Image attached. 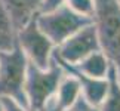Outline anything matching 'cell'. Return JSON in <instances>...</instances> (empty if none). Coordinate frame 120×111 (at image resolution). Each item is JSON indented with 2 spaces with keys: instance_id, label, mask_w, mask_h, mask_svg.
<instances>
[{
  "instance_id": "cell-1",
  "label": "cell",
  "mask_w": 120,
  "mask_h": 111,
  "mask_svg": "<svg viewBox=\"0 0 120 111\" xmlns=\"http://www.w3.org/2000/svg\"><path fill=\"white\" fill-rule=\"evenodd\" d=\"M94 22L99 50L114 67L120 80V6L117 0H95Z\"/></svg>"
},
{
  "instance_id": "cell-2",
  "label": "cell",
  "mask_w": 120,
  "mask_h": 111,
  "mask_svg": "<svg viewBox=\"0 0 120 111\" xmlns=\"http://www.w3.org/2000/svg\"><path fill=\"white\" fill-rule=\"evenodd\" d=\"M64 74L65 70L53 58V55L50 65L46 70H40L31 62L27 64L24 92L30 111H43L46 108L49 101L53 98Z\"/></svg>"
},
{
  "instance_id": "cell-3",
  "label": "cell",
  "mask_w": 120,
  "mask_h": 111,
  "mask_svg": "<svg viewBox=\"0 0 120 111\" xmlns=\"http://www.w3.org/2000/svg\"><path fill=\"white\" fill-rule=\"evenodd\" d=\"M36 24L56 48L76 31L92 24V19L77 15L62 4L50 12H40L36 16Z\"/></svg>"
},
{
  "instance_id": "cell-4",
  "label": "cell",
  "mask_w": 120,
  "mask_h": 111,
  "mask_svg": "<svg viewBox=\"0 0 120 111\" xmlns=\"http://www.w3.org/2000/svg\"><path fill=\"white\" fill-rule=\"evenodd\" d=\"M27 64L28 59L18 46L0 52V96H9L28 108L24 92Z\"/></svg>"
},
{
  "instance_id": "cell-5",
  "label": "cell",
  "mask_w": 120,
  "mask_h": 111,
  "mask_svg": "<svg viewBox=\"0 0 120 111\" xmlns=\"http://www.w3.org/2000/svg\"><path fill=\"white\" fill-rule=\"evenodd\" d=\"M36 16L16 31V46L22 50L28 62L40 70H46L52 61L55 44L40 31L36 24Z\"/></svg>"
},
{
  "instance_id": "cell-6",
  "label": "cell",
  "mask_w": 120,
  "mask_h": 111,
  "mask_svg": "<svg viewBox=\"0 0 120 111\" xmlns=\"http://www.w3.org/2000/svg\"><path fill=\"white\" fill-rule=\"evenodd\" d=\"M99 50L98 36L94 22L76 31L65 41H62L53 50V55L61 62L68 65H77L87 55Z\"/></svg>"
},
{
  "instance_id": "cell-7",
  "label": "cell",
  "mask_w": 120,
  "mask_h": 111,
  "mask_svg": "<svg viewBox=\"0 0 120 111\" xmlns=\"http://www.w3.org/2000/svg\"><path fill=\"white\" fill-rule=\"evenodd\" d=\"M53 58L61 64V67L65 70L67 73L73 74L77 81L80 85V92H82V98L86 101L87 104H90L92 107L98 108L99 104L102 102L104 96H105V92H107V87H108V81H107V77L105 78H92V77H86L83 76L82 73H79L77 70H74L71 65L68 64H64L61 62L59 59L53 55Z\"/></svg>"
},
{
  "instance_id": "cell-8",
  "label": "cell",
  "mask_w": 120,
  "mask_h": 111,
  "mask_svg": "<svg viewBox=\"0 0 120 111\" xmlns=\"http://www.w3.org/2000/svg\"><path fill=\"white\" fill-rule=\"evenodd\" d=\"M0 2L9 13V18L16 31L40 13L41 0H0Z\"/></svg>"
},
{
  "instance_id": "cell-9",
  "label": "cell",
  "mask_w": 120,
  "mask_h": 111,
  "mask_svg": "<svg viewBox=\"0 0 120 111\" xmlns=\"http://www.w3.org/2000/svg\"><path fill=\"white\" fill-rule=\"evenodd\" d=\"M110 65L108 59L105 58V55L101 50L87 55L86 58H83L77 65H71L74 70L82 73L86 77H92V78H105L108 74Z\"/></svg>"
},
{
  "instance_id": "cell-10",
  "label": "cell",
  "mask_w": 120,
  "mask_h": 111,
  "mask_svg": "<svg viewBox=\"0 0 120 111\" xmlns=\"http://www.w3.org/2000/svg\"><path fill=\"white\" fill-rule=\"evenodd\" d=\"M107 81L108 87L102 102L98 107V111H120V80L113 65H110Z\"/></svg>"
},
{
  "instance_id": "cell-11",
  "label": "cell",
  "mask_w": 120,
  "mask_h": 111,
  "mask_svg": "<svg viewBox=\"0 0 120 111\" xmlns=\"http://www.w3.org/2000/svg\"><path fill=\"white\" fill-rule=\"evenodd\" d=\"M16 48V30L9 13L0 2V52H9Z\"/></svg>"
},
{
  "instance_id": "cell-12",
  "label": "cell",
  "mask_w": 120,
  "mask_h": 111,
  "mask_svg": "<svg viewBox=\"0 0 120 111\" xmlns=\"http://www.w3.org/2000/svg\"><path fill=\"white\" fill-rule=\"evenodd\" d=\"M64 4L71 12L77 13L80 16L94 19L95 15V0H65Z\"/></svg>"
},
{
  "instance_id": "cell-13",
  "label": "cell",
  "mask_w": 120,
  "mask_h": 111,
  "mask_svg": "<svg viewBox=\"0 0 120 111\" xmlns=\"http://www.w3.org/2000/svg\"><path fill=\"white\" fill-rule=\"evenodd\" d=\"M0 108L2 111H30L25 105L19 104L9 96H0Z\"/></svg>"
},
{
  "instance_id": "cell-14",
  "label": "cell",
  "mask_w": 120,
  "mask_h": 111,
  "mask_svg": "<svg viewBox=\"0 0 120 111\" xmlns=\"http://www.w3.org/2000/svg\"><path fill=\"white\" fill-rule=\"evenodd\" d=\"M64 2H65V0H41L40 12H50V11H53V9L62 6Z\"/></svg>"
},
{
  "instance_id": "cell-15",
  "label": "cell",
  "mask_w": 120,
  "mask_h": 111,
  "mask_svg": "<svg viewBox=\"0 0 120 111\" xmlns=\"http://www.w3.org/2000/svg\"><path fill=\"white\" fill-rule=\"evenodd\" d=\"M117 3H119V6H120V0H117Z\"/></svg>"
},
{
  "instance_id": "cell-16",
  "label": "cell",
  "mask_w": 120,
  "mask_h": 111,
  "mask_svg": "<svg viewBox=\"0 0 120 111\" xmlns=\"http://www.w3.org/2000/svg\"><path fill=\"white\" fill-rule=\"evenodd\" d=\"M0 111H2V108H0Z\"/></svg>"
}]
</instances>
